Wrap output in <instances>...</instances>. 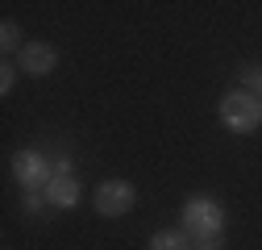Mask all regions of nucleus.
Masks as SVG:
<instances>
[{
	"label": "nucleus",
	"instance_id": "nucleus-1",
	"mask_svg": "<svg viewBox=\"0 0 262 250\" xmlns=\"http://www.w3.org/2000/svg\"><path fill=\"white\" fill-rule=\"evenodd\" d=\"M195 246H216V238L225 234V209L212 196H191L183 204V225H179Z\"/></svg>",
	"mask_w": 262,
	"mask_h": 250
},
{
	"label": "nucleus",
	"instance_id": "nucleus-2",
	"mask_svg": "<svg viewBox=\"0 0 262 250\" xmlns=\"http://www.w3.org/2000/svg\"><path fill=\"white\" fill-rule=\"evenodd\" d=\"M221 125L233 134H254L262 125V100L250 88H233L221 96Z\"/></svg>",
	"mask_w": 262,
	"mask_h": 250
},
{
	"label": "nucleus",
	"instance_id": "nucleus-3",
	"mask_svg": "<svg viewBox=\"0 0 262 250\" xmlns=\"http://www.w3.org/2000/svg\"><path fill=\"white\" fill-rule=\"evenodd\" d=\"M92 204H96L100 217H125V213H134V204H138V187L129 179H104L100 187H96Z\"/></svg>",
	"mask_w": 262,
	"mask_h": 250
},
{
	"label": "nucleus",
	"instance_id": "nucleus-4",
	"mask_svg": "<svg viewBox=\"0 0 262 250\" xmlns=\"http://www.w3.org/2000/svg\"><path fill=\"white\" fill-rule=\"evenodd\" d=\"M13 175L25 192H46V183L54 179V167L42 159L38 150H17L13 154Z\"/></svg>",
	"mask_w": 262,
	"mask_h": 250
},
{
	"label": "nucleus",
	"instance_id": "nucleus-5",
	"mask_svg": "<svg viewBox=\"0 0 262 250\" xmlns=\"http://www.w3.org/2000/svg\"><path fill=\"white\" fill-rule=\"evenodd\" d=\"M13 62L21 67V75H34V79H38V75H50V71L58 67V50L46 46V42H25Z\"/></svg>",
	"mask_w": 262,
	"mask_h": 250
},
{
	"label": "nucleus",
	"instance_id": "nucleus-6",
	"mask_svg": "<svg viewBox=\"0 0 262 250\" xmlns=\"http://www.w3.org/2000/svg\"><path fill=\"white\" fill-rule=\"evenodd\" d=\"M79 179L75 175H54L50 183H46V204L50 209H75L79 204Z\"/></svg>",
	"mask_w": 262,
	"mask_h": 250
},
{
	"label": "nucleus",
	"instance_id": "nucleus-7",
	"mask_svg": "<svg viewBox=\"0 0 262 250\" xmlns=\"http://www.w3.org/2000/svg\"><path fill=\"white\" fill-rule=\"evenodd\" d=\"M150 250H195V242L183 230H158L150 238Z\"/></svg>",
	"mask_w": 262,
	"mask_h": 250
},
{
	"label": "nucleus",
	"instance_id": "nucleus-8",
	"mask_svg": "<svg viewBox=\"0 0 262 250\" xmlns=\"http://www.w3.org/2000/svg\"><path fill=\"white\" fill-rule=\"evenodd\" d=\"M21 46H25L21 25H17L13 17H5V21H0V50H5V58H17V54H21Z\"/></svg>",
	"mask_w": 262,
	"mask_h": 250
},
{
	"label": "nucleus",
	"instance_id": "nucleus-9",
	"mask_svg": "<svg viewBox=\"0 0 262 250\" xmlns=\"http://www.w3.org/2000/svg\"><path fill=\"white\" fill-rule=\"evenodd\" d=\"M17 75H21V67H17L13 58H5V67H0V96H9V92H13Z\"/></svg>",
	"mask_w": 262,
	"mask_h": 250
},
{
	"label": "nucleus",
	"instance_id": "nucleus-10",
	"mask_svg": "<svg viewBox=\"0 0 262 250\" xmlns=\"http://www.w3.org/2000/svg\"><path fill=\"white\" fill-rule=\"evenodd\" d=\"M42 204H46V192H25V196H21V209H25V213H38Z\"/></svg>",
	"mask_w": 262,
	"mask_h": 250
},
{
	"label": "nucleus",
	"instance_id": "nucleus-11",
	"mask_svg": "<svg viewBox=\"0 0 262 250\" xmlns=\"http://www.w3.org/2000/svg\"><path fill=\"white\" fill-rule=\"evenodd\" d=\"M246 84L254 88V96L262 100V71H254V67H246Z\"/></svg>",
	"mask_w": 262,
	"mask_h": 250
},
{
	"label": "nucleus",
	"instance_id": "nucleus-12",
	"mask_svg": "<svg viewBox=\"0 0 262 250\" xmlns=\"http://www.w3.org/2000/svg\"><path fill=\"white\" fill-rule=\"evenodd\" d=\"M195 250H216V246H195Z\"/></svg>",
	"mask_w": 262,
	"mask_h": 250
}]
</instances>
